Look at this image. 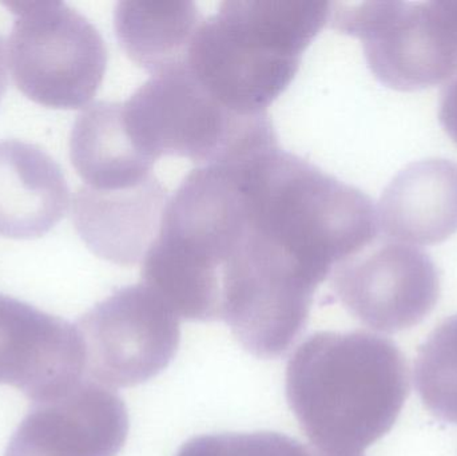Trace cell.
Returning <instances> with one entry per match:
<instances>
[{
  "mask_svg": "<svg viewBox=\"0 0 457 456\" xmlns=\"http://www.w3.org/2000/svg\"><path fill=\"white\" fill-rule=\"evenodd\" d=\"M169 195L155 178L123 190L82 187L72 203V221L83 243L112 264L144 261L160 233Z\"/></svg>",
  "mask_w": 457,
  "mask_h": 456,
  "instance_id": "8fae6325",
  "label": "cell"
},
{
  "mask_svg": "<svg viewBox=\"0 0 457 456\" xmlns=\"http://www.w3.org/2000/svg\"><path fill=\"white\" fill-rule=\"evenodd\" d=\"M15 16L8 63L16 87L35 104L79 109L96 96L107 67L98 29L62 2L5 3Z\"/></svg>",
  "mask_w": 457,
  "mask_h": 456,
  "instance_id": "5b68a950",
  "label": "cell"
},
{
  "mask_svg": "<svg viewBox=\"0 0 457 456\" xmlns=\"http://www.w3.org/2000/svg\"><path fill=\"white\" fill-rule=\"evenodd\" d=\"M176 456H312V452L284 434L260 431L195 436Z\"/></svg>",
  "mask_w": 457,
  "mask_h": 456,
  "instance_id": "e0dca14e",
  "label": "cell"
},
{
  "mask_svg": "<svg viewBox=\"0 0 457 456\" xmlns=\"http://www.w3.org/2000/svg\"><path fill=\"white\" fill-rule=\"evenodd\" d=\"M330 286L353 318L384 334L418 326L440 296L439 272L431 257L392 241L341 262L330 275Z\"/></svg>",
  "mask_w": 457,
  "mask_h": 456,
  "instance_id": "ba28073f",
  "label": "cell"
},
{
  "mask_svg": "<svg viewBox=\"0 0 457 456\" xmlns=\"http://www.w3.org/2000/svg\"><path fill=\"white\" fill-rule=\"evenodd\" d=\"M85 375L77 324L0 294V385L37 403L61 395Z\"/></svg>",
  "mask_w": 457,
  "mask_h": 456,
  "instance_id": "30bf717a",
  "label": "cell"
},
{
  "mask_svg": "<svg viewBox=\"0 0 457 456\" xmlns=\"http://www.w3.org/2000/svg\"><path fill=\"white\" fill-rule=\"evenodd\" d=\"M330 13L329 2L228 0L201 21L187 70L231 112L265 114L295 79Z\"/></svg>",
  "mask_w": 457,
  "mask_h": 456,
  "instance_id": "3957f363",
  "label": "cell"
},
{
  "mask_svg": "<svg viewBox=\"0 0 457 456\" xmlns=\"http://www.w3.org/2000/svg\"><path fill=\"white\" fill-rule=\"evenodd\" d=\"M88 379L110 388L144 385L168 369L179 318L144 283L123 286L78 320Z\"/></svg>",
  "mask_w": 457,
  "mask_h": 456,
  "instance_id": "52a82bcc",
  "label": "cell"
},
{
  "mask_svg": "<svg viewBox=\"0 0 457 456\" xmlns=\"http://www.w3.org/2000/svg\"><path fill=\"white\" fill-rule=\"evenodd\" d=\"M7 86V61H5L4 46H3L2 39H0V102H2L3 96H4Z\"/></svg>",
  "mask_w": 457,
  "mask_h": 456,
  "instance_id": "d6986e66",
  "label": "cell"
},
{
  "mask_svg": "<svg viewBox=\"0 0 457 456\" xmlns=\"http://www.w3.org/2000/svg\"><path fill=\"white\" fill-rule=\"evenodd\" d=\"M285 393L312 446L361 454L396 423L410 394V372L386 337L316 332L290 356Z\"/></svg>",
  "mask_w": 457,
  "mask_h": 456,
  "instance_id": "7a4b0ae2",
  "label": "cell"
},
{
  "mask_svg": "<svg viewBox=\"0 0 457 456\" xmlns=\"http://www.w3.org/2000/svg\"><path fill=\"white\" fill-rule=\"evenodd\" d=\"M445 4H447L448 13H450L451 21H453L457 32V0H445Z\"/></svg>",
  "mask_w": 457,
  "mask_h": 456,
  "instance_id": "44dd1931",
  "label": "cell"
},
{
  "mask_svg": "<svg viewBox=\"0 0 457 456\" xmlns=\"http://www.w3.org/2000/svg\"><path fill=\"white\" fill-rule=\"evenodd\" d=\"M70 158L86 187L96 190L138 187L152 178L154 166L126 130L120 102H96L78 115Z\"/></svg>",
  "mask_w": 457,
  "mask_h": 456,
  "instance_id": "5bb4252c",
  "label": "cell"
},
{
  "mask_svg": "<svg viewBox=\"0 0 457 456\" xmlns=\"http://www.w3.org/2000/svg\"><path fill=\"white\" fill-rule=\"evenodd\" d=\"M329 21L361 40L370 71L394 90H423L457 74V32L445 0L332 3Z\"/></svg>",
  "mask_w": 457,
  "mask_h": 456,
  "instance_id": "8992f818",
  "label": "cell"
},
{
  "mask_svg": "<svg viewBox=\"0 0 457 456\" xmlns=\"http://www.w3.org/2000/svg\"><path fill=\"white\" fill-rule=\"evenodd\" d=\"M373 237L367 195L278 146L187 174L154 251L220 300L221 321L276 328L309 316L320 284Z\"/></svg>",
  "mask_w": 457,
  "mask_h": 456,
  "instance_id": "6da1fadb",
  "label": "cell"
},
{
  "mask_svg": "<svg viewBox=\"0 0 457 456\" xmlns=\"http://www.w3.org/2000/svg\"><path fill=\"white\" fill-rule=\"evenodd\" d=\"M129 428L123 399L85 377L55 398L32 403L4 456H117Z\"/></svg>",
  "mask_w": 457,
  "mask_h": 456,
  "instance_id": "9c48e42d",
  "label": "cell"
},
{
  "mask_svg": "<svg viewBox=\"0 0 457 456\" xmlns=\"http://www.w3.org/2000/svg\"><path fill=\"white\" fill-rule=\"evenodd\" d=\"M122 112L134 144L154 163L174 155L198 166L219 165L279 146L268 112H231L187 64L153 75L122 102Z\"/></svg>",
  "mask_w": 457,
  "mask_h": 456,
  "instance_id": "277c9868",
  "label": "cell"
},
{
  "mask_svg": "<svg viewBox=\"0 0 457 456\" xmlns=\"http://www.w3.org/2000/svg\"><path fill=\"white\" fill-rule=\"evenodd\" d=\"M193 2H120L114 29L126 55L149 74L157 75L187 63V51L200 27Z\"/></svg>",
  "mask_w": 457,
  "mask_h": 456,
  "instance_id": "9a60e30c",
  "label": "cell"
},
{
  "mask_svg": "<svg viewBox=\"0 0 457 456\" xmlns=\"http://www.w3.org/2000/svg\"><path fill=\"white\" fill-rule=\"evenodd\" d=\"M415 385L424 406L457 425V315L432 332L419 350Z\"/></svg>",
  "mask_w": 457,
  "mask_h": 456,
  "instance_id": "2e32d148",
  "label": "cell"
},
{
  "mask_svg": "<svg viewBox=\"0 0 457 456\" xmlns=\"http://www.w3.org/2000/svg\"><path fill=\"white\" fill-rule=\"evenodd\" d=\"M439 120L445 133L457 146V74L443 88Z\"/></svg>",
  "mask_w": 457,
  "mask_h": 456,
  "instance_id": "ac0fdd59",
  "label": "cell"
},
{
  "mask_svg": "<svg viewBox=\"0 0 457 456\" xmlns=\"http://www.w3.org/2000/svg\"><path fill=\"white\" fill-rule=\"evenodd\" d=\"M312 456H364L362 454H349V452H330L311 447Z\"/></svg>",
  "mask_w": 457,
  "mask_h": 456,
  "instance_id": "ffe728a7",
  "label": "cell"
},
{
  "mask_svg": "<svg viewBox=\"0 0 457 456\" xmlns=\"http://www.w3.org/2000/svg\"><path fill=\"white\" fill-rule=\"evenodd\" d=\"M378 232L392 243L434 245L457 232V163L431 158L400 171L376 208Z\"/></svg>",
  "mask_w": 457,
  "mask_h": 456,
  "instance_id": "7c38bea8",
  "label": "cell"
},
{
  "mask_svg": "<svg viewBox=\"0 0 457 456\" xmlns=\"http://www.w3.org/2000/svg\"><path fill=\"white\" fill-rule=\"evenodd\" d=\"M69 203V185L47 153L27 142H0V236L42 237L63 219Z\"/></svg>",
  "mask_w": 457,
  "mask_h": 456,
  "instance_id": "4fadbf2b",
  "label": "cell"
}]
</instances>
